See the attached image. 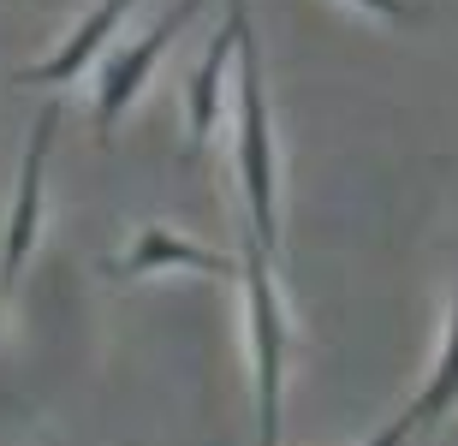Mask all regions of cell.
<instances>
[{
  "instance_id": "1",
  "label": "cell",
  "mask_w": 458,
  "mask_h": 446,
  "mask_svg": "<svg viewBox=\"0 0 458 446\" xmlns=\"http://www.w3.org/2000/svg\"><path fill=\"white\" fill-rule=\"evenodd\" d=\"M238 173H244V208L250 232L280 250V203H274V138H268V89H262V54L250 24L238 30Z\"/></svg>"
},
{
  "instance_id": "2",
  "label": "cell",
  "mask_w": 458,
  "mask_h": 446,
  "mask_svg": "<svg viewBox=\"0 0 458 446\" xmlns=\"http://www.w3.org/2000/svg\"><path fill=\"white\" fill-rule=\"evenodd\" d=\"M238 280L250 304V358H256V446H280V375H286V309L274 292L268 244L244 239L238 250Z\"/></svg>"
},
{
  "instance_id": "3",
  "label": "cell",
  "mask_w": 458,
  "mask_h": 446,
  "mask_svg": "<svg viewBox=\"0 0 458 446\" xmlns=\"http://www.w3.org/2000/svg\"><path fill=\"white\" fill-rule=\"evenodd\" d=\"M60 96L42 102L30 125V149H24V167H18V190H13V215H6V239H0V292H13L24 262L36 250V226H42V167H48V149H54V131H60Z\"/></svg>"
},
{
  "instance_id": "4",
  "label": "cell",
  "mask_w": 458,
  "mask_h": 446,
  "mask_svg": "<svg viewBox=\"0 0 458 446\" xmlns=\"http://www.w3.org/2000/svg\"><path fill=\"white\" fill-rule=\"evenodd\" d=\"M203 13V0H173L167 13L155 18V30L143 36V42H131V48H119L114 60L102 66V84H96V131L102 138H114V125H119V114L143 96V84H149V72H155V60L167 54V42L179 30H185L191 18Z\"/></svg>"
},
{
  "instance_id": "5",
  "label": "cell",
  "mask_w": 458,
  "mask_h": 446,
  "mask_svg": "<svg viewBox=\"0 0 458 446\" xmlns=\"http://www.w3.org/2000/svg\"><path fill=\"white\" fill-rule=\"evenodd\" d=\"M250 24V6L244 0H226V18L221 30H215V42L203 48V66L191 72L185 84V131H191V149L197 143H208V131H215V120H221V78H226V60H233L238 48V30Z\"/></svg>"
},
{
  "instance_id": "6",
  "label": "cell",
  "mask_w": 458,
  "mask_h": 446,
  "mask_svg": "<svg viewBox=\"0 0 458 446\" xmlns=\"http://www.w3.org/2000/svg\"><path fill=\"white\" fill-rule=\"evenodd\" d=\"M155 268H191V274L238 280V257H221V250H208V244H191V239H179V232H167V226H143L137 244L114 262V274L137 280V274H155Z\"/></svg>"
},
{
  "instance_id": "7",
  "label": "cell",
  "mask_w": 458,
  "mask_h": 446,
  "mask_svg": "<svg viewBox=\"0 0 458 446\" xmlns=\"http://www.w3.org/2000/svg\"><path fill=\"white\" fill-rule=\"evenodd\" d=\"M125 13H131V0H96V13L78 18V30H72L66 42H60L48 60H42V66H24V72H18V84H48V89L72 84V78L89 66V54L107 48V36H114V24H119Z\"/></svg>"
},
{
  "instance_id": "8",
  "label": "cell",
  "mask_w": 458,
  "mask_h": 446,
  "mask_svg": "<svg viewBox=\"0 0 458 446\" xmlns=\"http://www.w3.org/2000/svg\"><path fill=\"white\" fill-rule=\"evenodd\" d=\"M458 405V298H453V316H446V345H441V363H435V375H428V387L417 393V405L405 411L411 429H441L446 411Z\"/></svg>"
},
{
  "instance_id": "9",
  "label": "cell",
  "mask_w": 458,
  "mask_h": 446,
  "mask_svg": "<svg viewBox=\"0 0 458 446\" xmlns=\"http://www.w3.org/2000/svg\"><path fill=\"white\" fill-rule=\"evenodd\" d=\"M357 6H363V13H381V18H399V24H405V18H417V6H411V0H357Z\"/></svg>"
},
{
  "instance_id": "10",
  "label": "cell",
  "mask_w": 458,
  "mask_h": 446,
  "mask_svg": "<svg viewBox=\"0 0 458 446\" xmlns=\"http://www.w3.org/2000/svg\"><path fill=\"white\" fill-rule=\"evenodd\" d=\"M411 434H417V429H411L405 417H399V423H387V429L375 434V441H363V446H405V441H411Z\"/></svg>"
}]
</instances>
